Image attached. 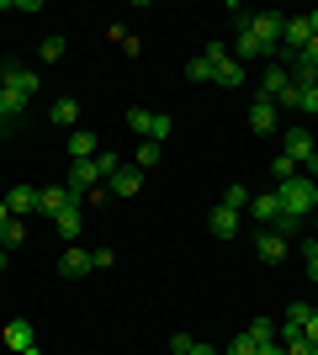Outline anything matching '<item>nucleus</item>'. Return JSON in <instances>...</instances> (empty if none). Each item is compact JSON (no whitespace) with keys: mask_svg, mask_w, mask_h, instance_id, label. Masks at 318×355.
Returning a JSON list of instances; mask_svg holds the SVG:
<instances>
[{"mask_svg":"<svg viewBox=\"0 0 318 355\" xmlns=\"http://www.w3.org/2000/svg\"><path fill=\"white\" fill-rule=\"evenodd\" d=\"M276 196H281V212H292V218H313L318 212V186L308 175H292L276 186Z\"/></svg>","mask_w":318,"mask_h":355,"instance_id":"obj_1","label":"nucleus"},{"mask_svg":"<svg viewBox=\"0 0 318 355\" xmlns=\"http://www.w3.org/2000/svg\"><path fill=\"white\" fill-rule=\"evenodd\" d=\"M249 32L265 43V59H281V32H287V16L281 11H255L249 16Z\"/></svg>","mask_w":318,"mask_h":355,"instance_id":"obj_2","label":"nucleus"},{"mask_svg":"<svg viewBox=\"0 0 318 355\" xmlns=\"http://www.w3.org/2000/svg\"><path fill=\"white\" fill-rule=\"evenodd\" d=\"M127 128H133V133L143 138V144H165L175 122H170L165 112H149V106H133V112H127Z\"/></svg>","mask_w":318,"mask_h":355,"instance_id":"obj_3","label":"nucleus"},{"mask_svg":"<svg viewBox=\"0 0 318 355\" xmlns=\"http://www.w3.org/2000/svg\"><path fill=\"white\" fill-rule=\"evenodd\" d=\"M0 85L32 101V96H37V69H27V64H11V59H6V64H0Z\"/></svg>","mask_w":318,"mask_h":355,"instance_id":"obj_4","label":"nucleus"},{"mask_svg":"<svg viewBox=\"0 0 318 355\" xmlns=\"http://www.w3.org/2000/svg\"><path fill=\"white\" fill-rule=\"evenodd\" d=\"M80 196L85 191H75V186H48V191H37V212H43V218H59L64 207H80Z\"/></svg>","mask_w":318,"mask_h":355,"instance_id":"obj_5","label":"nucleus"},{"mask_svg":"<svg viewBox=\"0 0 318 355\" xmlns=\"http://www.w3.org/2000/svg\"><path fill=\"white\" fill-rule=\"evenodd\" d=\"M308 43H313V27H308V16H287V32H281V59H297Z\"/></svg>","mask_w":318,"mask_h":355,"instance_id":"obj_6","label":"nucleus"},{"mask_svg":"<svg viewBox=\"0 0 318 355\" xmlns=\"http://www.w3.org/2000/svg\"><path fill=\"white\" fill-rule=\"evenodd\" d=\"M318 154V138L308 133V128H287V159L292 164H308Z\"/></svg>","mask_w":318,"mask_h":355,"instance_id":"obj_7","label":"nucleus"},{"mask_svg":"<svg viewBox=\"0 0 318 355\" xmlns=\"http://www.w3.org/2000/svg\"><path fill=\"white\" fill-rule=\"evenodd\" d=\"M255 254L265 260V266H281V260H287V239L276 234V228H260L255 234Z\"/></svg>","mask_w":318,"mask_h":355,"instance_id":"obj_8","label":"nucleus"},{"mask_svg":"<svg viewBox=\"0 0 318 355\" xmlns=\"http://www.w3.org/2000/svg\"><path fill=\"white\" fill-rule=\"evenodd\" d=\"M106 186H112L117 196H138L143 191V170H138V164H117V170L106 175Z\"/></svg>","mask_w":318,"mask_h":355,"instance_id":"obj_9","label":"nucleus"},{"mask_svg":"<svg viewBox=\"0 0 318 355\" xmlns=\"http://www.w3.org/2000/svg\"><path fill=\"white\" fill-rule=\"evenodd\" d=\"M249 218H255L260 228H276V218H281V196H276V191L249 196Z\"/></svg>","mask_w":318,"mask_h":355,"instance_id":"obj_10","label":"nucleus"},{"mask_svg":"<svg viewBox=\"0 0 318 355\" xmlns=\"http://www.w3.org/2000/svg\"><path fill=\"white\" fill-rule=\"evenodd\" d=\"M69 186H75V191L106 186V170H101V159H75V175H69Z\"/></svg>","mask_w":318,"mask_h":355,"instance_id":"obj_11","label":"nucleus"},{"mask_svg":"<svg viewBox=\"0 0 318 355\" xmlns=\"http://www.w3.org/2000/svg\"><path fill=\"white\" fill-rule=\"evenodd\" d=\"M27 96H16V90H6V85H0V133H11V128H16V117H21V112H27Z\"/></svg>","mask_w":318,"mask_h":355,"instance_id":"obj_12","label":"nucleus"},{"mask_svg":"<svg viewBox=\"0 0 318 355\" xmlns=\"http://www.w3.org/2000/svg\"><path fill=\"white\" fill-rule=\"evenodd\" d=\"M276 122H281V106L260 96V101L249 106V128H255V133H276Z\"/></svg>","mask_w":318,"mask_h":355,"instance_id":"obj_13","label":"nucleus"},{"mask_svg":"<svg viewBox=\"0 0 318 355\" xmlns=\"http://www.w3.org/2000/svg\"><path fill=\"white\" fill-rule=\"evenodd\" d=\"M59 270L69 276V282H75V276H91V270H96V260H91V250L69 244V250H64V260H59Z\"/></svg>","mask_w":318,"mask_h":355,"instance_id":"obj_14","label":"nucleus"},{"mask_svg":"<svg viewBox=\"0 0 318 355\" xmlns=\"http://www.w3.org/2000/svg\"><path fill=\"white\" fill-rule=\"evenodd\" d=\"M6 212H11V218L37 212V186H11V191H6Z\"/></svg>","mask_w":318,"mask_h":355,"instance_id":"obj_15","label":"nucleus"},{"mask_svg":"<svg viewBox=\"0 0 318 355\" xmlns=\"http://www.w3.org/2000/svg\"><path fill=\"white\" fill-rule=\"evenodd\" d=\"M287 90H292V74L281 69V64H271V69H265V80H260V96H265V101H281Z\"/></svg>","mask_w":318,"mask_h":355,"instance_id":"obj_16","label":"nucleus"},{"mask_svg":"<svg viewBox=\"0 0 318 355\" xmlns=\"http://www.w3.org/2000/svg\"><path fill=\"white\" fill-rule=\"evenodd\" d=\"M218 59H223V48H207V53H202V59H191L186 64V80H218Z\"/></svg>","mask_w":318,"mask_h":355,"instance_id":"obj_17","label":"nucleus"},{"mask_svg":"<svg viewBox=\"0 0 318 355\" xmlns=\"http://www.w3.org/2000/svg\"><path fill=\"white\" fill-rule=\"evenodd\" d=\"M6 345H11L16 355L37 350V340H32V324H27V318H11V324H6Z\"/></svg>","mask_w":318,"mask_h":355,"instance_id":"obj_18","label":"nucleus"},{"mask_svg":"<svg viewBox=\"0 0 318 355\" xmlns=\"http://www.w3.org/2000/svg\"><path fill=\"white\" fill-rule=\"evenodd\" d=\"M96 154H101V138L75 128V133H69V159H96Z\"/></svg>","mask_w":318,"mask_h":355,"instance_id":"obj_19","label":"nucleus"},{"mask_svg":"<svg viewBox=\"0 0 318 355\" xmlns=\"http://www.w3.org/2000/svg\"><path fill=\"white\" fill-rule=\"evenodd\" d=\"M212 85H223V90H239V85H244V64H239V59H228V53H223V59H218V80H212Z\"/></svg>","mask_w":318,"mask_h":355,"instance_id":"obj_20","label":"nucleus"},{"mask_svg":"<svg viewBox=\"0 0 318 355\" xmlns=\"http://www.w3.org/2000/svg\"><path fill=\"white\" fill-rule=\"evenodd\" d=\"M48 122H53V128H75L80 122V101L75 96H69V101H53L48 106Z\"/></svg>","mask_w":318,"mask_h":355,"instance_id":"obj_21","label":"nucleus"},{"mask_svg":"<svg viewBox=\"0 0 318 355\" xmlns=\"http://www.w3.org/2000/svg\"><path fill=\"white\" fill-rule=\"evenodd\" d=\"M207 228H212L218 239H233V234H239V212H228V207H212Z\"/></svg>","mask_w":318,"mask_h":355,"instance_id":"obj_22","label":"nucleus"},{"mask_svg":"<svg viewBox=\"0 0 318 355\" xmlns=\"http://www.w3.org/2000/svg\"><path fill=\"white\" fill-rule=\"evenodd\" d=\"M53 234H59V239H69V244H75V239H80V207H64L59 218H53Z\"/></svg>","mask_w":318,"mask_h":355,"instance_id":"obj_23","label":"nucleus"},{"mask_svg":"<svg viewBox=\"0 0 318 355\" xmlns=\"http://www.w3.org/2000/svg\"><path fill=\"white\" fill-rule=\"evenodd\" d=\"M239 59H265V43L249 32V21H239Z\"/></svg>","mask_w":318,"mask_h":355,"instance_id":"obj_24","label":"nucleus"},{"mask_svg":"<svg viewBox=\"0 0 318 355\" xmlns=\"http://www.w3.org/2000/svg\"><path fill=\"white\" fill-rule=\"evenodd\" d=\"M21 239H27V223H21V218H6V223H0V250H16Z\"/></svg>","mask_w":318,"mask_h":355,"instance_id":"obj_25","label":"nucleus"},{"mask_svg":"<svg viewBox=\"0 0 318 355\" xmlns=\"http://www.w3.org/2000/svg\"><path fill=\"white\" fill-rule=\"evenodd\" d=\"M218 207H228V212H244V207H249V191H244V186H228Z\"/></svg>","mask_w":318,"mask_h":355,"instance_id":"obj_26","label":"nucleus"},{"mask_svg":"<svg viewBox=\"0 0 318 355\" xmlns=\"http://www.w3.org/2000/svg\"><path fill=\"white\" fill-rule=\"evenodd\" d=\"M244 334H249L255 345H271V340H276V324H271V318H255V324L244 329Z\"/></svg>","mask_w":318,"mask_h":355,"instance_id":"obj_27","label":"nucleus"},{"mask_svg":"<svg viewBox=\"0 0 318 355\" xmlns=\"http://www.w3.org/2000/svg\"><path fill=\"white\" fill-rule=\"evenodd\" d=\"M303 228H308V218H292V212H281V218H276V234H281V239L303 234Z\"/></svg>","mask_w":318,"mask_h":355,"instance_id":"obj_28","label":"nucleus"},{"mask_svg":"<svg viewBox=\"0 0 318 355\" xmlns=\"http://www.w3.org/2000/svg\"><path fill=\"white\" fill-rule=\"evenodd\" d=\"M303 260H308V282H318V239H303Z\"/></svg>","mask_w":318,"mask_h":355,"instance_id":"obj_29","label":"nucleus"},{"mask_svg":"<svg viewBox=\"0 0 318 355\" xmlns=\"http://www.w3.org/2000/svg\"><path fill=\"white\" fill-rule=\"evenodd\" d=\"M271 170H276V180H292V175H303V164H292L287 154H281V159H276Z\"/></svg>","mask_w":318,"mask_h":355,"instance_id":"obj_30","label":"nucleus"},{"mask_svg":"<svg viewBox=\"0 0 318 355\" xmlns=\"http://www.w3.org/2000/svg\"><path fill=\"white\" fill-rule=\"evenodd\" d=\"M149 164H159V144H138V170H149Z\"/></svg>","mask_w":318,"mask_h":355,"instance_id":"obj_31","label":"nucleus"},{"mask_svg":"<svg viewBox=\"0 0 318 355\" xmlns=\"http://www.w3.org/2000/svg\"><path fill=\"white\" fill-rule=\"evenodd\" d=\"M255 350H260V345H255V340H249V334H239V340L228 345V350H223V355H255Z\"/></svg>","mask_w":318,"mask_h":355,"instance_id":"obj_32","label":"nucleus"},{"mask_svg":"<svg viewBox=\"0 0 318 355\" xmlns=\"http://www.w3.org/2000/svg\"><path fill=\"white\" fill-rule=\"evenodd\" d=\"M43 59H64V37H43V48H37Z\"/></svg>","mask_w":318,"mask_h":355,"instance_id":"obj_33","label":"nucleus"},{"mask_svg":"<svg viewBox=\"0 0 318 355\" xmlns=\"http://www.w3.org/2000/svg\"><path fill=\"white\" fill-rule=\"evenodd\" d=\"M287 355H318V345H313V340H292Z\"/></svg>","mask_w":318,"mask_h":355,"instance_id":"obj_34","label":"nucleus"},{"mask_svg":"<svg viewBox=\"0 0 318 355\" xmlns=\"http://www.w3.org/2000/svg\"><path fill=\"white\" fill-rule=\"evenodd\" d=\"M303 340H313V345H318V308H313V318L303 324Z\"/></svg>","mask_w":318,"mask_h":355,"instance_id":"obj_35","label":"nucleus"},{"mask_svg":"<svg viewBox=\"0 0 318 355\" xmlns=\"http://www.w3.org/2000/svg\"><path fill=\"white\" fill-rule=\"evenodd\" d=\"M186 355H223V350H212L207 340H191V350H186Z\"/></svg>","mask_w":318,"mask_h":355,"instance_id":"obj_36","label":"nucleus"},{"mask_svg":"<svg viewBox=\"0 0 318 355\" xmlns=\"http://www.w3.org/2000/svg\"><path fill=\"white\" fill-rule=\"evenodd\" d=\"M255 355H287V345H281V340H271V345H260Z\"/></svg>","mask_w":318,"mask_h":355,"instance_id":"obj_37","label":"nucleus"},{"mask_svg":"<svg viewBox=\"0 0 318 355\" xmlns=\"http://www.w3.org/2000/svg\"><path fill=\"white\" fill-rule=\"evenodd\" d=\"M303 175H308V180H313V186H318V154H313V159L303 164Z\"/></svg>","mask_w":318,"mask_h":355,"instance_id":"obj_38","label":"nucleus"},{"mask_svg":"<svg viewBox=\"0 0 318 355\" xmlns=\"http://www.w3.org/2000/svg\"><path fill=\"white\" fill-rule=\"evenodd\" d=\"M6 218H11V212H6V196H0V223H6Z\"/></svg>","mask_w":318,"mask_h":355,"instance_id":"obj_39","label":"nucleus"},{"mask_svg":"<svg viewBox=\"0 0 318 355\" xmlns=\"http://www.w3.org/2000/svg\"><path fill=\"white\" fill-rule=\"evenodd\" d=\"M308 228H318V212H313V218H308Z\"/></svg>","mask_w":318,"mask_h":355,"instance_id":"obj_40","label":"nucleus"}]
</instances>
